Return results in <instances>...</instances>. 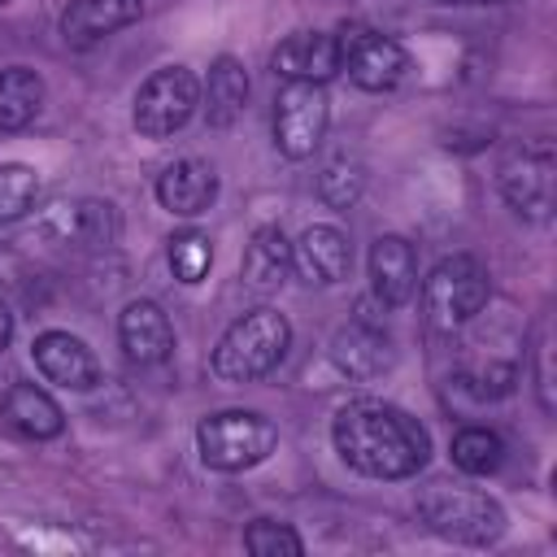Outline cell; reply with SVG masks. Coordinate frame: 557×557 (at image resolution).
<instances>
[{
    "label": "cell",
    "mask_w": 557,
    "mask_h": 557,
    "mask_svg": "<svg viewBox=\"0 0 557 557\" xmlns=\"http://www.w3.org/2000/svg\"><path fill=\"white\" fill-rule=\"evenodd\" d=\"M200 104H205V117H209V126H235L239 122V113H244V104H248V74H244V65L235 61V57H218L213 65H209V78L200 83Z\"/></svg>",
    "instance_id": "cell-20"
},
{
    "label": "cell",
    "mask_w": 557,
    "mask_h": 557,
    "mask_svg": "<svg viewBox=\"0 0 557 557\" xmlns=\"http://www.w3.org/2000/svg\"><path fill=\"white\" fill-rule=\"evenodd\" d=\"M274 74H283L287 83H326L339 74V35L326 30H296L287 35L274 57H270Z\"/></svg>",
    "instance_id": "cell-14"
},
{
    "label": "cell",
    "mask_w": 557,
    "mask_h": 557,
    "mask_svg": "<svg viewBox=\"0 0 557 557\" xmlns=\"http://www.w3.org/2000/svg\"><path fill=\"white\" fill-rule=\"evenodd\" d=\"M196 109H200V78L187 65H161L139 83L131 122L144 139H170L196 117Z\"/></svg>",
    "instance_id": "cell-6"
},
{
    "label": "cell",
    "mask_w": 557,
    "mask_h": 557,
    "mask_svg": "<svg viewBox=\"0 0 557 557\" xmlns=\"http://www.w3.org/2000/svg\"><path fill=\"white\" fill-rule=\"evenodd\" d=\"M553 178H557V157H553L548 144L518 148L496 170L505 205L527 222H548L553 218Z\"/></svg>",
    "instance_id": "cell-8"
},
{
    "label": "cell",
    "mask_w": 557,
    "mask_h": 557,
    "mask_svg": "<svg viewBox=\"0 0 557 557\" xmlns=\"http://www.w3.org/2000/svg\"><path fill=\"white\" fill-rule=\"evenodd\" d=\"M0 4H4V0H0Z\"/></svg>",
    "instance_id": "cell-29"
},
{
    "label": "cell",
    "mask_w": 557,
    "mask_h": 557,
    "mask_svg": "<svg viewBox=\"0 0 557 557\" xmlns=\"http://www.w3.org/2000/svg\"><path fill=\"white\" fill-rule=\"evenodd\" d=\"M165 261H170L174 278L191 287V283H200V278L209 274V265H213V239H209L205 231H196V226H183V231L170 235Z\"/></svg>",
    "instance_id": "cell-23"
},
{
    "label": "cell",
    "mask_w": 557,
    "mask_h": 557,
    "mask_svg": "<svg viewBox=\"0 0 557 557\" xmlns=\"http://www.w3.org/2000/svg\"><path fill=\"white\" fill-rule=\"evenodd\" d=\"M418 518L426 522V531L453 544H492L505 531L500 500L487 496L483 487L453 483V479H431L418 492Z\"/></svg>",
    "instance_id": "cell-3"
},
{
    "label": "cell",
    "mask_w": 557,
    "mask_h": 557,
    "mask_svg": "<svg viewBox=\"0 0 557 557\" xmlns=\"http://www.w3.org/2000/svg\"><path fill=\"white\" fill-rule=\"evenodd\" d=\"M44 109V78L30 65L0 70V131H26Z\"/></svg>",
    "instance_id": "cell-21"
},
{
    "label": "cell",
    "mask_w": 557,
    "mask_h": 557,
    "mask_svg": "<svg viewBox=\"0 0 557 557\" xmlns=\"http://www.w3.org/2000/svg\"><path fill=\"white\" fill-rule=\"evenodd\" d=\"M487 296H492L487 270L470 252H453V257L435 261V270L422 278V309L435 331H457V326L474 322L483 313Z\"/></svg>",
    "instance_id": "cell-5"
},
{
    "label": "cell",
    "mask_w": 557,
    "mask_h": 557,
    "mask_svg": "<svg viewBox=\"0 0 557 557\" xmlns=\"http://www.w3.org/2000/svg\"><path fill=\"white\" fill-rule=\"evenodd\" d=\"M339 70H348L361 91H392L409 74V52L383 30L348 26L339 35Z\"/></svg>",
    "instance_id": "cell-9"
},
{
    "label": "cell",
    "mask_w": 557,
    "mask_h": 557,
    "mask_svg": "<svg viewBox=\"0 0 557 557\" xmlns=\"http://www.w3.org/2000/svg\"><path fill=\"white\" fill-rule=\"evenodd\" d=\"M287 348H292V322L278 309L261 305L222 331V339L213 344L209 370L218 383H257L287 357Z\"/></svg>",
    "instance_id": "cell-2"
},
{
    "label": "cell",
    "mask_w": 557,
    "mask_h": 557,
    "mask_svg": "<svg viewBox=\"0 0 557 557\" xmlns=\"http://www.w3.org/2000/svg\"><path fill=\"white\" fill-rule=\"evenodd\" d=\"M35 205H39V174L22 161H4L0 165V226L22 222Z\"/></svg>",
    "instance_id": "cell-24"
},
{
    "label": "cell",
    "mask_w": 557,
    "mask_h": 557,
    "mask_svg": "<svg viewBox=\"0 0 557 557\" xmlns=\"http://www.w3.org/2000/svg\"><path fill=\"white\" fill-rule=\"evenodd\" d=\"M435 4H505V0H435Z\"/></svg>",
    "instance_id": "cell-28"
},
{
    "label": "cell",
    "mask_w": 557,
    "mask_h": 557,
    "mask_svg": "<svg viewBox=\"0 0 557 557\" xmlns=\"http://www.w3.org/2000/svg\"><path fill=\"white\" fill-rule=\"evenodd\" d=\"M392 357H396V352H392L387 331H383L379 322H370V318H352V322L339 326L335 339H331V361H335V370L348 374V379H357V383H370V379L387 374V370H392Z\"/></svg>",
    "instance_id": "cell-12"
},
{
    "label": "cell",
    "mask_w": 557,
    "mask_h": 557,
    "mask_svg": "<svg viewBox=\"0 0 557 557\" xmlns=\"http://www.w3.org/2000/svg\"><path fill=\"white\" fill-rule=\"evenodd\" d=\"M370 287L387 309L418 292V252L405 235H379L370 244Z\"/></svg>",
    "instance_id": "cell-16"
},
{
    "label": "cell",
    "mask_w": 557,
    "mask_h": 557,
    "mask_svg": "<svg viewBox=\"0 0 557 557\" xmlns=\"http://www.w3.org/2000/svg\"><path fill=\"white\" fill-rule=\"evenodd\" d=\"M331 122L326 83H283L274 96V144L287 161L313 157Z\"/></svg>",
    "instance_id": "cell-7"
},
{
    "label": "cell",
    "mask_w": 557,
    "mask_h": 557,
    "mask_svg": "<svg viewBox=\"0 0 557 557\" xmlns=\"http://www.w3.org/2000/svg\"><path fill=\"white\" fill-rule=\"evenodd\" d=\"M331 444L366 479H413L431 457L426 426L387 400H348L331 418Z\"/></svg>",
    "instance_id": "cell-1"
},
{
    "label": "cell",
    "mask_w": 557,
    "mask_h": 557,
    "mask_svg": "<svg viewBox=\"0 0 557 557\" xmlns=\"http://www.w3.org/2000/svg\"><path fill=\"white\" fill-rule=\"evenodd\" d=\"M196 448H200V461L209 470L244 474L278 448V426L257 409H222V413L200 418Z\"/></svg>",
    "instance_id": "cell-4"
},
{
    "label": "cell",
    "mask_w": 557,
    "mask_h": 557,
    "mask_svg": "<svg viewBox=\"0 0 557 557\" xmlns=\"http://www.w3.org/2000/svg\"><path fill=\"white\" fill-rule=\"evenodd\" d=\"M117 344L131 366H161L174 352V326L157 300H131L117 313Z\"/></svg>",
    "instance_id": "cell-13"
},
{
    "label": "cell",
    "mask_w": 557,
    "mask_h": 557,
    "mask_svg": "<svg viewBox=\"0 0 557 557\" xmlns=\"http://www.w3.org/2000/svg\"><path fill=\"white\" fill-rule=\"evenodd\" d=\"M361 187H366V170H361L357 161H348V157L326 161L322 174H318V196H322L331 209H352L357 196H361Z\"/></svg>",
    "instance_id": "cell-25"
},
{
    "label": "cell",
    "mask_w": 557,
    "mask_h": 557,
    "mask_svg": "<svg viewBox=\"0 0 557 557\" xmlns=\"http://www.w3.org/2000/svg\"><path fill=\"white\" fill-rule=\"evenodd\" d=\"M13 344V309L0 300V352Z\"/></svg>",
    "instance_id": "cell-27"
},
{
    "label": "cell",
    "mask_w": 557,
    "mask_h": 557,
    "mask_svg": "<svg viewBox=\"0 0 557 557\" xmlns=\"http://www.w3.org/2000/svg\"><path fill=\"white\" fill-rule=\"evenodd\" d=\"M30 357H35V366H39V374H44L48 383L65 387V392H91V387L100 383V361H96V352H91L78 335H70V331H44V335H35Z\"/></svg>",
    "instance_id": "cell-10"
},
{
    "label": "cell",
    "mask_w": 557,
    "mask_h": 557,
    "mask_svg": "<svg viewBox=\"0 0 557 557\" xmlns=\"http://www.w3.org/2000/svg\"><path fill=\"white\" fill-rule=\"evenodd\" d=\"M157 200L174 218H196L218 200V174L200 157H183L157 174Z\"/></svg>",
    "instance_id": "cell-15"
},
{
    "label": "cell",
    "mask_w": 557,
    "mask_h": 557,
    "mask_svg": "<svg viewBox=\"0 0 557 557\" xmlns=\"http://www.w3.org/2000/svg\"><path fill=\"white\" fill-rule=\"evenodd\" d=\"M139 17H144V0H70L61 13V35L74 48H87Z\"/></svg>",
    "instance_id": "cell-17"
},
{
    "label": "cell",
    "mask_w": 557,
    "mask_h": 557,
    "mask_svg": "<svg viewBox=\"0 0 557 557\" xmlns=\"http://www.w3.org/2000/svg\"><path fill=\"white\" fill-rule=\"evenodd\" d=\"M453 453V466L470 479H483V474H496L500 461H505V440L492 431V426H461L448 444Z\"/></svg>",
    "instance_id": "cell-22"
},
{
    "label": "cell",
    "mask_w": 557,
    "mask_h": 557,
    "mask_svg": "<svg viewBox=\"0 0 557 557\" xmlns=\"http://www.w3.org/2000/svg\"><path fill=\"white\" fill-rule=\"evenodd\" d=\"M292 270L305 278V283H318V287H331L339 278H348L352 270V244L339 226L331 222H313L300 231V239L292 244Z\"/></svg>",
    "instance_id": "cell-11"
},
{
    "label": "cell",
    "mask_w": 557,
    "mask_h": 557,
    "mask_svg": "<svg viewBox=\"0 0 557 557\" xmlns=\"http://www.w3.org/2000/svg\"><path fill=\"white\" fill-rule=\"evenodd\" d=\"M239 274H244V287H252L261 296L278 292L287 283V274H292V244H287V235L278 226H257L248 248H244Z\"/></svg>",
    "instance_id": "cell-19"
},
{
    "label": "cell",
    "mask_w": 557,
    "mask_h": 557,
    "mask_svg": "<svg viewBox=\"0 0 557 557\" xmlns=\"http://www.w3.org/2000/svg\"><path fill=\"white\" fill-rule=\"evenodd\" d=\"M0 418L26 440H57L65 431L61 405L35 383H9L0 396Z\"/></svg>",
    "instance_id": "cell-18"
},
{
    "label": "cell",
    "mask_w": 557,
    "mask_h": 557,
    "mask_svg": "<svg viewBox=\"0 0 557 557\" xmlns=\"http://www.w3.org/2000/svg\"><path fill=\"white\" fill-rule=\"evenodd\" d=\"M244 548H248L252 557H300V553H305V540H300L287 522L257 518V522L244 531Z\"/></svg>",
    "instance_id": "cell-26"
}]
</instances>
